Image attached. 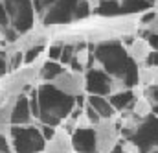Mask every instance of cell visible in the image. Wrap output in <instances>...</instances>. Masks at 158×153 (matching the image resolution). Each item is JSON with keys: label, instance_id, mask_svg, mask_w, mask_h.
Returning <instances> with one entry per match:
<instances>
[{"label": "cell", "instance_id": "obj_1", "mask_svg": "<svg viewBox=\"0 0 158 153\" xmlns=\"http://www.w3.org/2000/svg\"><path fill=\"white\" fill-rule=\"evenodd\" d=\"M39 89V105H40V124L55 125L59 127L68 116L72 115L76 107V98L59 90L52 81L50 83H40Z\"/></svg>", "mask_w": 158, "mask_h": 153}, {"label": "cell", "instance_id": "obj_2", "mask_svg": "<svg viewBox=\"0 0 158 153\" xmlns=\"http://www.w3.org/2000/svg\"><path fill=\"white\" fill-rule=\"evenodd\" d=\"M94 59L112 77H123L131 63V55L127 48L118 39H107L98 42L94 48Z\"/></svg>", "mask_w": 158, "mask_h": 153}, {"label": "cell", "instance_id": "obj_3", "mask_svg": "<svg viewBox=\"0 0 158 153\" xmlns=\"http://www.w3.org/2000/svg\"><path fill=\"white\" fill-rule=\"evenodd\" d=\"M13 153H42L46 138L40 133V127L31 125H13L9 131Z\"/></svg>", "mask_w": 158, "mask_h": 153}, {"label": "cell", "instance_id": "obj_4", "mask_svg": "<svg viewBox=\"0 0 158 153\" xmlns=\"http://www.w3.org/2000/svg\"><path fill=\"white\" fill-rule=\"evenodd\" d=\"M40 67H42V63L37 59L35 63L24 65L19 70H13V74L6 76L4 83H2L0 98H4V96H19L22 92H26L28 89H31L33 83L40 76Z\"/></svg>", "mask_w": 158, "mask_h": 153}, {"label": "cell", "instance_id": "obj_5", "mask_svg": "<svg viewBox=\"0 0 158 153\" xmlns=\"http://www.w3.org/2000/svg\"><path fill=\"white\" fill-rule=\"evenodd\" d=\"M4 7L9 15L11 26L20 35L28 33L33 28L35 15H37L33 0H4Z\"/></svg>", "mask_w": 158, "mask_h": 153}, {"label": "cell", "instance_id": "obj_6", "mask_svg": "<svg viewBox=\"0 0 158 153\" xmlns=\"http://www.w3.org/2000/svg\"><path fill=\"white\" fill-rule=\"evenodd\" d=\"M131 138L136 142L140 153H149L151 150L158 148V115L153 113L145 116Z\"/></svg>", "mask_w": 158, "mask_h": 153}, {"label": "cell", "instance_id": "obj_7", "mask_svg": "<svg viewBox=\"0 0 158 153\" xmlns=\"http://www.w3.org/2000/svg\"><path fill=\"white\" fill-rule=\"evenodd\" d=\"M96 129V142L99 153H110L119 144V127L112 118H101L99 124L94 125Z\"/></svg>", "mask_w": 158, "mask_h": 153}, {"label": "cell", "instance_id": "obj_8", "mask_svg": "<svg viewBox=\"0 0 158 153\" xmlns=\"http://www.w3.org/2000/svg\"><path fill=\"white\" fill-rule=\"evenodd\" d=\"M79 0H55L42 15L44 26H55V24H68L74 20V11Z\"/></svg>", "mask_w": 158, "mask_h": 153}, {"label": "cell", "instance_id": "obj_9", "mask_svg": "<svg viewBox=\"0 0 158 153\" xmlns=\"http://www.w3.org/2000/svg\"><path fill=\"white\" fill-rule=\"evenodd\" d=\"M52 83H53L59 90H63V92H66V94H70V96H74V98L81 96V94L86 90V79L83 76V72L68 70V68H64Z\"/></svg>", "mask_w": 158, "mask_h": 153}, {"label": "cell", "instance_id": "obj_10", "mask_svg": "<svg viewBox=\"0 0 158 153\" xmlns=\"http://www.w3.org/2000/svg\"><path fill=\"white\" fill-rule=\"evenodd\" d=\"M85 79H86V92L88 94H99V96H109L110 94V79H112V76L107 74L103 68L86 70Z\"/></svg>", "mask_w": 158, "mask_h": 153}, {"label": "cell", "instance_id": "obj_11", "mask_svg": "<svg viewBox=\"0 0 158 153\" xmlns=\"http://www.w3.org/2000/svg\"><path fill=\"white\" fill-rule=\"evenodd\" d=\"M72 146L76 153H99L96 142V129L90 127H77L72 133Z\"/></svg>", "mask_w": 158, "mask_h": 153}, {"label": "cell", "instance_id": "obj_12", "mask_svg": "<svg viewBox=\"0 0 158 153\" xmlns=\"http://www.w3.org/2000/svg\"><path fill=\"white\" fill-rule=\"evenodd\" d=\"M35 116L31 115V107H30V96L26 92L19 94L15 109H13V116H11V124L13 125H35Z\"/></svg>", "mask_w": 158, "mask_h": 153}, {"label": "cell", "instance_id": "obj_13", "mask_svg": "<svg viewBox=\"0 0 158 153\" xmlns=\"http://www.w3.org/2000/svg\"><path fill=\"white\" fill-rule=\"evenodd\" d=\"M42 153H74L72 135H70L64 127H57L55 137L46 142Z\"/></svg>", "mask_w": 158, "mask_h": 153}, {"label": "cell", "instance_id": "obj_14", "mask_svg": "<svg viewBox=\"0 0 158 153\" xmlns=\"http://www.w3.org/2000/svg\"><path fill=\"white\" fill-rule=\"evenodd\" d=\"M127 52H129L131 59H134V61L140 65V63H145V61L153 55V46H151V42L145 41V39H134V41L131 42V46L127 48Z\"/></svg>", "mask_w": 158, "mask_h": 153}, {"label": "cell", "instance_id": "obj_15", "mask_svg": "<svg viewBox=\"0 0 158 153\" xmlns=\"http://www.w3.org/2000/svg\"><path fill=\"white\" fill-rule=\"evenodd\" d=\"M86 102L101 115V118H112L114 113H116V109H114V105L110 103V100L107 98V96H99V94H88L86 96Z\"/></svg>", "mask_w": 158, "mask_h": 153}, {"label": "cell", "instance_id": "obj_16", "mask_svg": "<svg viewBox=\"0 0 158 153\" xmlns=\"http://www.w3.org/2000/svg\"><path fill=\"white\" fill-rule=\"evenodd\" d=\"M109 100H110V103L114 105V109L121 113V111H125V109H131V107H132V103H134L136 96H134L132 89H127V90L118 92V94H110V96H109Z\"/></svg>", "mask_w": 158, "mask_h": 153}, {"label": "cell", "instance_id": "obj_17", "mask_svg": "<svg viewBox=\"0 0 158 153\" xmlns=\"http://www.w3.org/2000/svg\"><path fill=\"white\" fill-rule=\"evenodd\" d=\"M63 70H64V65H63L61 61L48 59V61H44V63H42V67H40L39 79H40V81H53V79L59 76Z\"/></svg>", "mask_w": 158, "mask_h": 153}, {"label": "cell", "instance_id": "obj_18", "mask_svg": "<svg viewBox=\"0 0 158 153\" xmlns=\"http://www.w3.org/2000/svg\"><path fill=\"white\" fill-rule=\"evenodd\" d=\"M17 98L19 96H4V98H0V125H9L11 124V116H13Z\"/></svg>", "mask_w": 158, "mask_h": 153}, {"label": "cell", "instance_id": "obj_19", "mask_svg": "<svg viewBox=\"0 0 158 153\" xmlns=\"http://www.w3.org/2000/svg\"><path fill=\"white\" fill-rule=\"evenodd\" d=\"M94 11H96L98 15H101V17H116V15H123L119 0H101V2L96 6Z\"/></svg>", "mask_w": 158, "mask_h": 153}, {"label": "cell", "instance_id": "obj_20", "mask_svg": "<svg viewBox=\"0 0 158 153\" xmlns=\"http://www.w3.org/2000/svg\"><path fill=\"white\" fill-rule=\"evenodd\" d=\"M119 4H121L123 15L125 13H140V11H145L153 6L147 0H119Z\"/></svg>", "mask_w": 158, "mask_h": 153}, {"label": "cell", "instance_id": "obj_21", "mask_svg": "<svg viewBox=\"0 0 158 153\" xmlns=\"http://www.w3.org/2000/svg\"><path fill=\"white\" fill-rule=\"evenodd\" d=\"M132 113L138 115V116H142V118L153 115V105H151V102L147 100V96H140V98L134 100V103H132Z\"/></svg>", "mask_w": 158, "mask_h": 153}, {"label": "cell", "instance_id": "obj_22", "mask_svg": "<svg viewBox=\"0 0 158 153\" xmlns=\"http://www.w3.org/2000/svg\"><path fill=\"white\" fill-rule=\"evenodd\" d=\"M44 41H46V37H40L37 44L24 50V65H31V63H35L39 59V55L44 52Z\"/></svg>", "mask_w": 158, "mask_h": 153}, {"label": "cell", "instance_id": "obj_23", "mask_svg": "<svg viewBox=\"0 0 158 153\" xmlns=\"http://www.w3.org/2000/svg\"><path fill=\"white\" fill-rule=\"evenodd\" d=\"M92 2L90 0H79L77 6H76V11H74V20H81V19H86L92 11Z\"/></svg>", "mask_w": 158, "mask_h": 153}, {"label": "cell", "instance_id": "obj_24", "mask_svg": "<svg viewBox=\"0 0 158 153\" xmlns=\"http://www.w3.org/2000/svg\"><path fill=\"white\" fill-rule=\"evenodd\" d=\"M90 57H92V54H90V50H88L86 46H79V48H76V55H74V59L77 61L83 68H86V67L90 65Z\"/></svg>", "mask_w": 158, "mask_h": 153}, {"label": "cell", "instance_id": "obj_25", "mask_svg": "<svg viewBox=\"0 0 158 153\" xmlns=\"http://www.w3.org/2000/svg\"><path fill=\"white\" fill-rule=\"evenodd\" d=\"M74 55H76V46L66 42V44H63V52H61L59 61H61L63 65H70V63H72V59H74Z\"/></svg>", "mask_w": 158, "mask_h": 153}, {"label": "cell", "instance_id": "obj_26", "mask_svg": "<svg viewBox=\"0 0 158 153\" xmlns=\"http://www.w3.org/2000/svg\"><path fill=\"white\" fill-rule=\"evenodd\" d=\"M9 67L11 70H19L20 67H24V50H17L9 55Z\"/></svg>", "mask_w": 158, "mask_h": 153}, {"label": "cell", "instance_id": "obj_27", "mask_svg": "<svg viewBox=\"0 0 158 153\" xmlns=\"http://www.w3.org/2000/svg\"><path fill=\"white\" fill-rule=\"evenodd\" d=\"M127 89H131L129 85H127V81L123 79V77H112L110 79V94H118V92H123V90H127ZM109 94V96H110Z\"/></svg>", "mask_w": 158, "mask_h": 153}, {"label": "cell", "instance_id": "obj_28", "mask_svg": "<svg viewBox=\"0 0 158 153\" xmlns=\"http://www.w3.org/2000/svg\"><path fill=\"white\" fill-rule=\"evenodd\" d=\"M61 52H63V44H52V46L46 48V55H48V59H53V61H59Z\"/></svg>", "mask_w": 158, "mask_h": 153}, {"label": "cell", "instance_id": "obj_29", "mask_svg": "<svg viewBox=\"0 0 158 153\" xmlns=\"http://www.w3.org/2000/svg\"><path fill=\"white\" fill-rule=\"evenodd\" d=\"M40 133H42V137L46 138V142L48 140H52L53 137H55V133H57V127L55 125H48V124H40Z\"/></svg>", "mask_w": 158, "mask_h": 153}, {"label": "cell", "instance_id": "obj_30", "mask_svg": "<svg viewBox=\"0 0 158 153\" xmlns=\"http://www.w3.org/2000/svg\"><path fill=\"white\" fill-rule=\"evenodd\" d=\"M85 113H86V116L90 118V122H92L94 125L101 122V115H99V113H98V111H96L90 103H88V102H86V105H85Z\"/></svg>", "mask_w": 158, "mask_h": 153}, {"label": "cell", "instance_id": "obj_31", "mask_svg": "<svg viewBox=\"0 0 158 153\" xmlns=\"http://www.w3.org/2000/svg\"><path fill=\"white\" fill-rule=\"evenodd\" d=\"M9 70H11V67H9V59H7V55L2 52V55H0V79L7 76Z\"/></svg>", "mask_w": 158, "mask_h": 153}, {"label": "cell", "instance_id": "obj_32", "mask_svg": "<svg viewBox=\"0 0 158 153\" xmlns=\"http://www.w3.org/2000/svg\"><path fill=\"white\" fill-rule=\"evenodd\" d=\"M9 140H11V138H9V135L0 133V153H9V150H13Z\"/></svg>", "mask_w": 158, "mask_h": 153}, {"label": "cell", "instance_id": "obj_33", "mask_svg": "<svg viewBox=\"0 0 158 153\" xmlns=\"http://www.w3.org/2000/svg\"><path fill=\"white\" fill-rule=\"evenodd\" d=\"M149 72H151V85H158V63L149 65Z\"/></svg>", "mask_w": 158, "mask_h": 153}, {"label": "cell", "instance_id": "obj_34", "mask_svg": "<svg viewBox=\"0 0 158 153\" xmlns=\"http://www.w3.org/2000/svg\"><path fill=\"white\" fill-rule=\"evenodd\" d=\"M155 17H156V13H155V11H149V13H145V15L142 17V24H143V26H149V24L155 20Z\"/></svg>", "mask_w": 158, "mask_h": 153}, {"label": "cell", "instance_id": "obj_35", "mask_svg": "<svg viewBox=\"0 0 158 153\" xmlns=\"http://www.w3.org/2000/svg\"><path fill=\"white\" fill-rule=\"evenodd\" d=\"M149 32H151L153 35H158V15L155 17V20L149 24Z\"/></svg>", "mask_w": 158, "mask_h": 153}, {"label": "cell", "instance_id": "obj_36", "mask_svg": "<svg viewBox=\"0 0 158 153\" xmlns=\"http://www.w3.org/2000/svg\"><path fill=\"white\" fill-rule=\"evenodd\" d=\"M110 153H125V151H123V148H121V144H118V146H116V148H114V150H112Z\"/></svg>", "mask_w": 158, "mask_h": 153}, {"label": "cell", "instance_id": "obj_37", "mask_svg": "<svg viewBox=\"0 0 158 153\" xmlns=\"http://www.w3.org/2000/svg\"><path fill=\"white\" fill-rule=\"evenodd\" d=\"M90 2H94V4H96V6H98V4H99V2H101V0H90Z\"/></svg>", "mask_w": 158, "mask_h": 153}, {"label": "cell", "instance_id": "obj_38", "mask_svg": "<svg viewBox=\"0 0 158 153\" xmlns=\"http://www.w3.org/2000/svg\"><path fill=\"white\" fill-rule=\"evenodd\" d=\"M0 94H2V87H0Z\"/></svg>", "mask_w": 158, "mask_h": 153}]
</instances>
